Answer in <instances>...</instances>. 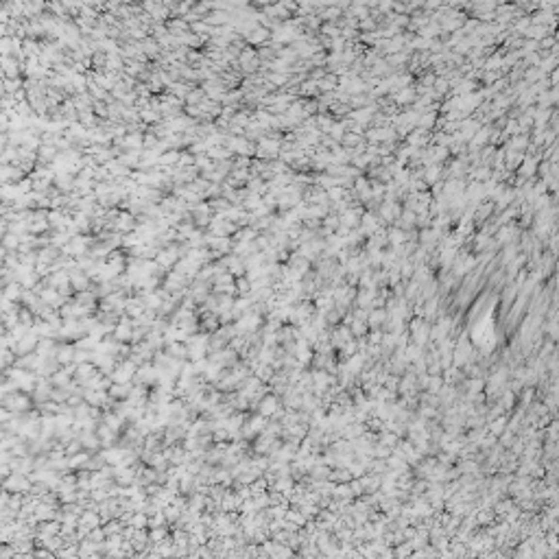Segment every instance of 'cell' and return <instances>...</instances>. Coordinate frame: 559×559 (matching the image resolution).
Segmentation results:
<instances>
[{
  "mask_svg": "<svg viewBox=\"0 0 559 559\" xmlns=\"http://www.w3.org/2000/svg\"><path fill=\"white\" fill-rule=\"evenodd\" d=\"M40 339H42V336L31 328V330H29V335L22 336V339L16 343L14 352L18 354V356H27V354H33V352L37 350V345H40Z\"/></svg>",
  "mask_w": 559,
  "mask_h": 559,
  "instance_id": "obj_1",
  "label": "cell"
},
{
  "mask_svg": "<svg viewBox=\"0 0 559 559\" xmlns=\"http://www.w3.org/2000/svg\"><path fill=\"white\" fill-rule=\"evenodd\" d=\"M129 524L133 528H149V515L144 511H133L131 518H129Z\"/></svg>",
  "mask_w": 559,
  "mask_h": 559,
  "instance_id": "obj_6",
  "label": "cell"
},
{
  "mask_svg": "<svg viewBox=\"0 0 559 559\" xmlns=\"http://www.w3.org/2000/svg\"><path fill=\"white\" fill-rule=\"evenodd\" d=\"M236 293H238V295H249V293H251V280H249V277H245V275L238 277V280H236Z\"/></svg>",
  "mask_w": 559,
  "mask_h": 559,
  "instance_id": "obj_7",
  "label": "cell"
},
{
  "mask_svg": "<svg viewBox=\"0 0 559 559\" xmlns=\"http://www.w3.org/2000/svg\"><path fill=\"white\" fill-rule=\"evenodd\" d=\"M131 389H133V380L131 383H114L107 391H110V396L114 398V400H127Z\"/></svg>",
  "mask_w": 559,
  "mask_h": 559,
  "instance_id": "obj_4",
  "label": "cell"
},
{
  "mask_svg": "<svg viewBox=\"0 0 559 559\" xmlns=\"http://www.w3.org/2000/svg\"><path fill=\"white\" fill-rule=\"evenodd\" d=\"M125 452H127V448H123V446H110V448L103 450V454H105V461L107 465H120L125 459Z\"/></svg>",
  "mask_w": 559,
  "mask_h": 559,
  "instance_id": "obj_2",
  "label": "cell"
},
{
  "mask_svg": "<svg viewBox=\"0 0 559 559\" xmlns=\"http://www.w3.org/2000/svg\"><path fill=\"white\" fill-rule=\"evenodd\" d=\"M75 352H77L75 343H59L55 356H57V361L62 363V367H64V365H68V363H75Z\"/></svg>",
  "mask_w": 559,
  "mask_h": 559,
  "instance_id": "obj_3",
  "label": "cell"
},
{
  "mask_svg": "<svg viewBox=\"0 0 559 559\" xmlns=\"http://www.w3.org/2000/svg\"><path fill=\"white\" fill-rule=\"evenodd\" d=\"M155 262H158L162 269H168L173 262H177V249H175V247H171V249H166V251H160L158 258H155Z\"/></svg>",
  "mask_w": 559,
  "mask_h": 559,
  "instance_id": "obj_5",
  "label": "cell"
}]
</instances>
